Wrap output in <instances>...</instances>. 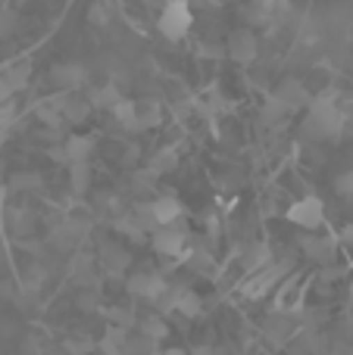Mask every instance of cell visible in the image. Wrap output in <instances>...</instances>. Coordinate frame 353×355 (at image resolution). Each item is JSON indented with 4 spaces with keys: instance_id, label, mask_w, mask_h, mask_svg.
Here are the masks:
<instances>
[{
    "instance_id": "7",
    "label": "cell",
    "mask_w": 353,
    "mask_h": 355,
    "mask_svg": "<svg viewBox=\"0 0 353 355\" xmlns=\"http://www.w3.org/2000/svg\"><path fill=\"white\" fill-rule=\"evenodd\" d=\"M285 275V265H266L263 271H254L250 275V281L244 284V296H250V300H256V296L269 293V290L279 284V277Z\"/></svg>"
},
{
    "instance_id": "31",
    "label": "cell",
    "mask_w": 353,
    "mask_h": 355,
    "mask_svg": "<svg viewBox=\"0 0 353 355\" xmlns=\"http://www.w3.org/2000/svg\"><path fill=\"white\" fill-rule=\"evenodd\" d=\"M28 227H31V218H28V215H22V212H19L16 218H13V231H16V234L28 231Z\"/></svg>"
},
{
    "instance_id": "23",
    "label": "cell",
    "mask_w": 353,
    "mask_h": 355,
    "mask_svg": "<svg viewBox=\"0 0 353 355\" xmlns=\"http://www.w3.org/2000/svg\"><path fill=\"white\" fill-rule=\"evenodd\" d=\"M288 112H291V110H288L285 103H279V100H275V97H269V100H266V106H263V112H260V116H263V125H266V128H272V125H281V122H285V119H288Z\"/></svg>"
},
{
    "instance_id": "21",
    "label": "cell",
    "mask_w": 353,
    "mask_h": 355,
    "mask_svg": "<svg viewBox=\"0 0 353 355\" xmlns=\"http://www.w3.org/2000/svg\"><path fill=\"white\" fill-rule=\"evenodd\" d=\"M113 119H116L119 128L135 131V122H138V103H135V100H122V103H116V110H113Z\"/></svg>"
},
{
    "instance_id": "36",
    "label": "cell",
    "mask_w": 353,
    "mask_h": 355,
    "mask_svg": "<svg viewBox=\"0 0 353 355\" xmlns=\"http://www.w3.org/2000/svg\"><path fill=\"white\" fill-rule=\"evenodd\" d=\"M194 355H213V352L206 349V346H197V349H194Z\"/></svg>"
},
{
    "instance_id": "4",
    "label": "cell",
    "mask_w": 353,
    "mask_h": 355,
    "mask_svg": "<svg viewBox=\"0 0 353 355\" xmlns=\"http://www.w3.org/2000/svg\"><path fill=\"white\" fill-rule=\"evenodd\" d=\"M125 287H129V293L138 296V300H154V302H160V296L169 290L163 275H156V271H138V275H131L129 281H125Z\"/></svg>"
},
{
    "instance_id": "38",
    "label": "cell",
    "mask_w": 353,
    "mask_h": 355,
    "mask_svg": "<svg viewBox=\"0 0 353 355\" xmlns=\"http://www.w3.org/2000/svg\"><path fill=\"white\" fill-rule=\"evenodd\" d=\"M13 3H25V0H13Z\"/></svg>"
},
{
    "instance_id": "6",
    "label": "cell",
    "mask_w": 353,
    "mask_h": 355,
    "mask_svg": "<svg viewBox=\"0 0 353 355\" xmlns=\"http://www.w3.org/2000/svg\"><path fill=\"white\" fill-rule=\"evenodd\" d=\"M256 35H254V28H238V31H231L229 35V44H225V50H229V56L235 62H241V66H247V62H254L256 60Z\"/></svg>"
},
{
    "instance_id": "33",
    "label": "cell",
    "mask_w": 353,
    "mask_h": 355,
    "mask_svg": "<svg viewBox=\"0 0 353 355\" xmlns=\"http://www.w3.org/2000/svg\"><path fill=\"white\" fill-rule=\"evenodd\" d=\"M50 159H56V162H69V159H66V147H63V144H60V147H54V150H50Z\"/></svg>"
},
{
    "instance_id": "10",
    "label": "cell",
    "mask_w": 353,
    "mask_h": 355,
    "mask_svg": "<svg viewBox=\"0 0 353 355\" xmlns=\"http://www.w3.org/2000/svg\"><path fill=\"white\" fill-rule=\"evenodd\" d=\"M150 206H154V218H156V225H160V227L179 225V218H181V202L175 200V196H156Z\"/></svg>"
},
{
    "instance_id": "2",
    "label": "cell",
    "mask_w": 353,
    "mask_h": 355,
    "mask_svg": "<svg viewBox=\"0 0 353 355\" xmlns=\"http://www.w3.org/2000/svg\"><path fill=\"white\" fill-rule=\"evenodd\" d=\"M150 243H154V250L160 252V256H169V259H185L188 252H191V246H188V234H185L181 225L160 227V231L150 237Z\"/></svg>"
},
{
    "instance_id": "11",
    "label": "cell",
    "mask_w": 353,
    "mask_h": 355,
    "mask_svg": "<svg viewBox=\"0 0 353 355\" xmlns=\"http://www.w3.org/2000/svg\"><path fill=\"white\" fill-rule=\"evenodd\" d=\"M91 112H94V106H91V100H88L85 94H66V103H63V122L81 125Z\"/></svg>"
},
{
    "instance_id": "30",
    "label": "cell",
    "mask_w": 353,
    "mask_h": 355,
    "mask_svg": "<svg viewBox=\"0 0 353 355\" xmlns=\"http://www.w3.org/2000/svg\"><path fill=\"white\" fill-rule=\"evenodd\" d=\"M13 187H16V190L38 187V175H16V178H13Z\"/></svg>"
},
{
    "instance_id": "19",
    "label": "cell",
    "mask_w": 353,
    "mask_h": 355,
    "mask_svg": "<svg viewBox=\"0 0 353 355\" xmlns=\"http://www.w3.org/2000/svg\"><path fill=\"white\" fill-rule=\"evenodd\" d=\"M175 312L185 315V318H200L204 312V302L194 290H175Z\"/></svg>"
},
{
    "instance_id": "12",
    "label": "cell",
    "mask_w": 353,
    "mask_h": 355,
    "mask_svg": "<svg viewBox=\"0 0 353 355\" xmlns=\"http://www.w3.org/2000/svg\"><path fill=\"white\" fill-rule=\"evenodd\" d=\"M63 103H66V94H54V97L41 100V103L35 106V116L41 119L44 125H50V128H60L63 125Z\"/></svg>"
},
{
    "instance_id": "9",
    "label": "cell",
    "mask_w": 353,
    "mask_h": 355,
    "mask_svg": "<svg viewBox=\"0 0 353 355\" xmlns=\"http://www.w3.org/2000/svg\"><path fill=\"white\" fill-rule=\"evenodd\" d=\"M300 250L319 265H329L335 259V240L329 237H316V234H304L300 237Z\"/></svg>"
},
{
    "instance_id": "14",
    "label": "cell",
    "mask_w": 353,
    "mask_h": 355,
    "mask_svg": "<svg viewBox=\"0 0 353 355\" xmlns=\"http://www.w3.org/2000/svg\"><path fill=\"white\" fill-rule=\"evenodd\" d=\"M0 72H3V78H6V85H10V91L16 94V91H22V87L28 85V78H31V62H28V60H13V62H6Z\"/></svg>"
},
{
    "instance_id": "34",
    "label": "cell",
    "mask_w": 353,
    "mask_h": 355,
    "mask_svg": "<svg viewBox=\"0 0 353 355\" xmlns=\"http://www.w3.org/2000/svg\"><path fill=\"white\" fill-rule=\"evenodd\" d=\"M341 240H344L347 246H353V225H344V227H341Z\"/></svg>"
},
{
    "instance_id": "32",
    "label": "cell",
    "mask_w": 353,
    "mask_h": 355,
    "mask_svg": "<svg viewBox=\"0 0 353 355\" xmlns=\"http://www.w3.org/2000/svg\"><path fill=\"white\" fill-rule=\"evenodd\" d=\"M10 100H13V91H10V85H6L3 72H0V106H3V103H10Z\"/></svg>"
},
{
    "instance_id": "17",
    "label": "cell",
    "mask_w": 353,
    "mask_h": 355,
    "mask_svg": "<svg viewBox=\"0 0 353 355\" xmlns=\"http://www.w3.org/2000/svg\"><path fill=\"white\" fill-rule=\"evenodd\" d=\"M129 218L135 221V227L141 234H147V237H154V234L160 231V225H156V218H154V206H150V202H138V206L129 212Z\"/></svg>"
},
{
    "instance_id": "3",
    "label": "cell",
    "mask_w": 353,
    "mask_h": 355,
    "mask_svg": "<svg viewBox=\"0 0 353 355\" xmlns=\"http://www.w3.org/2000/svg\"><path fill=\"white\" fill-rule=\"evenodd\" d=\"M288 221H291V225H300L304 231H316V227L325 221L322 200H319V196H304L300 202H294V206L288 209Z\"/></svg>"
},
{
    "instance_id": "13",
    "label": "cell",
    "mask_w": 353,
    "mask_h": 355,
    "mask_svg": "<svg viewBox=\"0 0 353 355\" xmlns=\"http://www.w3.org/2000/svg\"><path fill=\"white\" fill-rule=\"evenodd\" d=\"M66 159H69V166H79V162H88L91 159V153H94V137L91 135H72V137H66Z\"/></svg>"
},
{
    "instance_id": "37",
    "label": "cell",
    "mask_w": 353,
    "mask_h": 355,
    "mask_svg": "<svg viewBox=\"0 0 353 355\" xmlns=\"http://www.w3.org/2000/svg\"><path fill=\"white\" fill-rule=\"evenodd\" d=\"M163 355H188L185 349H169V352H163Z\"/></svg>"
},
{
    "instance_id": "25",
    "label": "cell",
    "mask_w": 353,
    "mask_h": 355,
    "mask_svg": "<svg viewBox=\"0 0 353 355\" xmlns=\"http://www.w3.org/2000/svg\"><path fill=\"white\" fill-rule=\"evenodd\" d=\"M88 22L100 25V28L110 25V3H106V0H94V3L88 6Z\"/></svg>"
},
{
    "instance_id": "29",
    "label": "cell",
    "mask_w": 353,
    "mask_h": 355,
    "mask_svg": "<svg viewBox=\"0 0 353 355\" xmlns=\"http://www.w3.org/2000/svg\"><path fill=\"white\" fill-rule=\"evenodd\" d=\"M106 315H110V321H113L116 327H129V324H131V312H122V309H110Z\"/></svg>"
},
{
    "instance_id": "28",
    "label": "cell",
    "mask_w": 353,
    "mask_h": 355,
    "mask_svg": "<svg viewBox=\"0 0 353 355\" xmlns=\"http://www.w3.org/2000/svg\"><path fill=\"white\" fill-rule=\"evenodd\" d=\"M13 28H16V16H13V10H0V37L13 35Z\"/></svg>"
},
{
    "instance_id": "26",
    "label": "cell",
    "mask_w": 353,
    "mask_h": 355,
    "mask_svg": "<svg viewBox=\"0 0 353 355\" xmlns=\"http://www.w3.org/2000/svg\"><path fill=\"white\" fill-rule=\"evenodd\" d=\"M335 193L344 196V200H353V172L350 168L335 178Z\"/></svg>"
},
{
    "instance_id": "27",
    "label": "cell",
    "mask_w": 353,
    "mask_h": 355,
    "mask_svg": "<svg viewBox=\"0 0 353 355\" xmlns=\"http://www.w3.org/2000/svg\"><path fill=\"white\" fill-rule=\"evenodd\" d=\"M225 53H229V50L219 47V44H210V41L200 44V47H197V56H204V60H222Z\"/></svg>"
},
{
    "instance_id": "20",
    "label": "cell",
    "mask_w": 353,
    "mask_h": 355,
    "mask_svg": "<svg viewBox=\"0 0 353 355\" xmlns=\"http://www.w3.org/2000/svg\"><path fill=\"white\" fill-rule=\"evenodd\" d=\"M175 162H179V150H175V147H163V150H156V153L150 156L147 172L150 175H166L169 168H175Z\"/></svg>"
},
{
    "instance_id": "35",
    "label": "cell",
    "mask_w": 353,
    "mask_h": 355,
    "mask_svg": "<svg viewBox=\"0 0 353 355\" xmlns=\"http://www.w3.org/2000/svg\"><path fill=\"white\" fill-rule=\"evenodd\" d=\"M6 137H10V128H3V131H0V147H3V144H6Z\"/></svg>"
},
{
    "instance_id": "16",
    "label": "cell",
    "mask_w": 353,
    "mask_h": 355,
    "mask_svg": "<svg viewBox=\"0 0 353 355\" xmlns=\"http://www.w3.org/2000/svg\"><path fill=\"white\" fill-rule=\"evenodd\" d=\"M163 122V110L156 100H141L138 103V122H135V131H150Z\"/></svg>"
},
{
    "instance_id": "18",
    "label": "cell",
    "mask_w": 353,
    "mask_h": 355,
    "mask_svg": "<svg viewBox=\"0 0 353 355\" xmlns=\"http://www.w3.org/2000/svg\"><path fill=\"white\" fill-rule=\"evenodd\" d=\"M100 262H104V268H106V275H122L125 268H129V262H131V256L122 250V246H106L104 252H100Z\"/></svg>"
},
{
    "instance_id": "5",
    "label": "cell",
    "mask_w": 353,
    "mask_h": 355,
    "mask_svg": "<svg viewBox=\"0 0 353 355\" xmlns=\"http://www.w3.org/2000/svg\"><path fill=\"white\" fill-rule=\"evenodd\" d=\"M279 103H285L288 110H310V103H313V97H310V91L304 87V81H297V78H281L279 85H275V94H272Z\"/></svg>"
},
{
    "instance_id": "15",
    "label": "cell",
    "mask_w": 353,
    "mask_h": 355,
    "mask_svg": "<svg viewBox=\"0 0 353 355\" xmlns=\"http://www.w3.org/2000/svg\"><path fill=\"white\" fill-rule=\"evenodd\" d=\"M88 100H91V106L94 110H116V103H122V94H119V87L116 85H100V87H94L91 94H88Z\"/></svg>"
},
{
    "instance_id": "1",
    "label": "cell",
    "mask_w": 353,
    "mask_h": 355,
    "mask_svg": "<svg viewBox=\"0 0 353 355\" xmlns=\"http://www.w3.org/2000/svg\"><path fill=\"white\" fill-rule=\"evenodd\" d=\"M191 22H194V16H191L188 0H169V3L163 6L160 19H156L163 37H169V41H181V37L188 35V28H191Z\"/></svg>"
},
{
    "instance_id": "24",
    "label": "cell",
    "mask_w": 353,
    "mask_h": 355,
    "mask_svg": "<svg viewBox=\"0 0 353 355\" xmlns=\"http://www.w3.org/2000/svg\"><path fill=\"white\" fill-rule=\"evenodd\" d=\"M141 334H144L147 340H154V343H156V340H163V337L169 334V327H166V321H163L160 315H154V318H144V321H141Z\"/></svg>"
},
{
    "instance_id": "22",
    "label": "cell",
    "mask_w": 353,
    "mask_h": 355,
    "mask_svg": "<svg viewBox=\"0 0 353 355\" xmlns=\"http://www.w3.org/2000/svg\"><path fill=\"white\" fill-rule=\"evenodd\" d=\"M69 181H72V193L75 196H85L88 187H91V166H88V162L69 166Z\"/></svg>"
},
{
    "instance_id": "8",
    "label": "cell",
    "mask_w": 353,
    "mask_h": 355,
    "mask_svg": "<svg viewBox=\"0 0 353 355\" xmlns=\"http://www.w3.org/2000/svg\"><path fill=\"white\" fill-rule=\"evenodd\" d=\"M50 81H54L63 94H75L85 85V69H81L79 62H60V66L50 69Z\"/></svg>"
}]
</instances>
